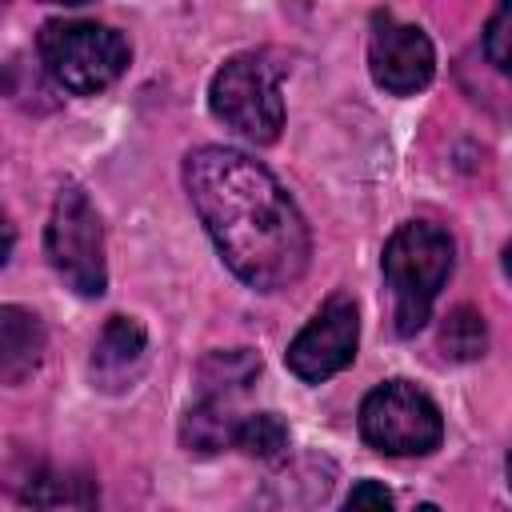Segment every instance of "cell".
Here are the masks:
<instances>
[{"instance_id":"6da1fadb","label":"cell","mask_w":512,"mask_h":512,"mask_svg":"<svg viewBox=\"0 0 512 512\" xmlns=\"http://www.w3.org/2000/svg\"><path fill=\"white\" fill-rule=\"evenodd\" d=\"M184 188L236 280L276 292L304 276L312 256L308 224L260 160L240 148L204 144L184 156Z\"/></svg>"},{"instance_id":"7a4b0ae2","label":"cell","mask_w":512,"mask_h":512,"mask_svg":"<svg viewBox=\"0 0 512 512\" xmlns=\"http://www.w3.org/2000/svg\"><path fill=\"white\" fill-rule=\"evenodd\" d=\"M452 272V240L444 228L408 220L384 244V280L392 288V320L400 336L424 328L444 280Z\"/></svg>"},{"instance_id":"3957f363","label":"cell","mask_w":512,"mask_h":512,"mask_svg":"<svg viewBox=\"0 0 512 512\" xmlns=\"http://www.w3.org/2000/svg\"><path fill=\"white\" fill-rule=\"evenodd\" d=\"M284 64L272 52H240L224 60V68L208 84V108L232 132L252 144H272L284 128V96H280Z\"/></svg>"},{"instance_id":"277c9868","label":"cell","mask_w":512,"mask_h":512,"mask_svg":"<svg viewBox=\"0 0 512 512\" xmlns=\"http://www.w3.org/2000/svg\"><path fill=\"white\" fill-rule=\"evenodd\" d=\"M40 60L64 92L92 96L128 68V40L96 20H48L40 28Z\"/></svg>"},{"instance_id":"5b68a950","label":"cell","mask_w":512,"mask_h":512,"mask_svg":"<svg viewBox=\"0 0 512 512\" xmlns=\"http://www.w3.org/2000/svg\"><path fill=\"white\" fill-rule=\"evenodd\" d=\"M360 436L384 456H424L440 444L444 420L424 388L412 380H384L360 404Z\"/></svg>"},{"instance_id":"8992f818","label":"cell","mask_w":512,"mask_h":512,"mask_svg":"<svg viewBox=\"0 0 512 512\" xmlns=\"http://www.w3.org/2000/svg\"><path fill=\"white\" fill-rule=\"evenodd\" d=\"M44 248L60 280L80 296H100L108 284L104 268V228L92 200L80 188H64L52 204Z\"/></svg>"},{"instance_id":"52a82bcc","label":"cell","mask_w":512,"mask_h":512,"mask_svg":"<svg viewBox=\"0 0 512 512\" xmlns=\"http://www.w3.org/2000/svg\"><path fill=\"white\" fill-rule=\"evenodd\" d=\"M356 340H360L356 300L336 292V296L324 300V308L288 344V356H284L288 372L300 376L304 384H320V380H328V376H336L340 368L352 364Z\"/></svg>"},{"instance_id":"ba28073f","label":"cell","mask_w":512,"mask_h":512,"mask_svg":"<svg viewBox=\"0 0 512 512\" xmlns=\"http://www.w3.org/2000/svg\"><path fill=\"white\" fill-rule=\"evenodd\" d=\"M368 68L384 92L412 96L432 80L436 52H432V40L416 24H400L384 12V16H376L372 40H368Z\"/></svg>"},{"instance_id":"9c48e42d","label":"cell","mask_w":512,"mask_h":512,"mask_svg":"<svg viewBox=\"0 0 512 512\" xmlns=\"http://www.w3.org/2000/svg\"><path fill=\"white\" fill-rule=\"evenodd\" d=\"M144 348H148V336L140 328V320L132 316H112L92 348V380L104 388V392H120L136 380L140 364H144Z\"/></svg>"},{"instance_id":"30bf717a","label":"cell","mask_w":512,"mask_h":512,"mask_svg":"<svg viewBox=\"0 0 512 512\" xmlns=\"http://www.w3.org/2000/svg\"><path fill=\"white\" fill-rule=\"evenodd\" d=\"M40 360H44V324L20 304H4L0 308V380L20 384L40 368Z\"/></svg>"},{"instance_id":"8fae6325","label":"cell","mask_w":512,"mask_h":512,"mask_svg":"<svg viewBox=\"0 0 512 512\" xmlns=\"http://www.w3.org/2000/svg\"><path fill=\"white\" fill-rule=\"evenodd\" d=\"M244 416H236L232 400L228 396H200L184 424H180V440L188 452H200V456H212L228 444H236V428H240Z\"/></svg>"},{"instance_id":"7c38bea8","label":"cell","mask_w":512,"mask_h":512,"mask_svg":"<svg viewBox=\"0 0 512 512\" xmlns=\"http://www.w3.org/2000/svg\"><path fill=\"white\" fill-rule=\"evenodd\" d=\"M260 372V360L248 348H228V352H208L200 360V396H228L236 400Z\"/></svg>"},{"instance_id":"4fadbf2b","label":"cell","mask_w":512,"mask_h":512,"mask_svg":"<svg viewBox=\"0 0 512 512\" xmlns=\"http://www.w3.org/2000/svg\"><path fill=\"white\" fill-rule=\"evenodd\" d=\"M28 500L40 512H96V488L76 472H40L28 484Z\"/></svg>"},{"instance_id":"5bb4252c","label":"cell","mask_w":512,"mask_h":512,"mask_svg":"<svg viewBox=\"0 0 512 512\" xmlns=\"http://www.w3.org/2000/svg\"><path fill=\"white\" fill-rule=\"evenodd\" d=\"M484 348H488V324H484V316L472 304L452 308L444 316V324H440V352L448 360H460L464 364V360H480Z\"/></svg>"},{"instance_id":"9a60e30c","label":"cell","mask_w":512,"mask_h":512,"mask_svg":"<svg viewBox=\"0 0 512 512\" xmlns=\"http://www.w3.org/2000/svg\"><path fill=\"white\" fill-rule=\"evenodd\" d=\"M236 448L256 460H276L288 448V424L276 412H252L236 428Z\"/></svg>"},{"instance_id":"2e32d148","label":"cell","mask_w":512,"mask_h":512,"mask_svg":"<svg viewBox=\"0 0 512 512\" xmlns=\"http://www.w3.org/2000/svg\"><path fill=\"white\" fill-rule=\"evenodd\" d=\"M484 52H488V60H492L504 76H512V0L500 4V8L488 16V28H484Z\"/></svg>"},{"instance_id":"e0dca14e","label":"cell","mask_w":512,"mask_h":512,"mask_svg":"<svg viewBox=\"0 0 512 512\" xmlns=\"http://www.w3.org/2000/svg\"><path fill=\"white\" fill-rule=\"evenodd\" d=\"M344 512H392V496H388L384 484H376V480H360V484L348 492Z\"/></svg>"},{"instance_id":"ac0fdd59","label":"cell","mask_w":512,"mask_h":512,"mask_svg":"<svg viewBox=\"0 0 512 512\" xmlns=\"http://www.w3.org/2000/svg\"><path fill=\"white\" fill-rule=\"evenodd\" d=\"M504 272H508V280H512V244L504 248Z\"/></svg>"},{"instance_id":"d6986e66","label":"cell","mask_w":512,"mask_h":512,"mask_svg":"<svg viewBox=\"0 0 512 512\" xmlns=\"http://www.w3.org/2000/svg\"><path fill=\"white\" fill-rule=\"evenodd\" d=\"M416 512H440L436 504H416Z\"/></svg>"},{"instance_id":"ffe728a7","label":"cell","mask_w":512,"mask_h":512,"mask_svg":"<svg viewBox=\"0 0 512 512\" xmlns=\"http://www.w3.org/2000/svg\"><path fill=\"white\" fill-rule=\"evenodd\" d=\"M504 468H508V484H512V452H508V464Z\"/></svg>"}]
</instances>
